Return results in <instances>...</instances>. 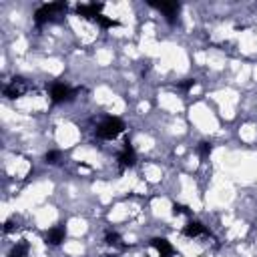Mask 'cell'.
<instances>
[{"mask_svg": "<svg viewBox=\"0 0 257 257\" xmlns=\"http://www.w3.org/2000/svg\"><path fill=\"white\" fill-rule=\"evenodd\" d=\"M125 131V123L120 120L119 117H107L103 120V123L97 127V137L99 139H107V141H111V139H115V137H119L120 133Z\"/></svg>", "mask_w": 257, "mask_h": 257, "instance_id": "obj_1", "label": "cell"}, {"mask_svg": "<svg viewBox=\"0 0 257 257\" xmlns=\"http://www.w3.org/2000/svg\"><path fill=\"white\" fill-rule=\"evenodd\" d=\"M67 10V4L65 2H51V4H44L40 6L36 12H34V22L36 24H44V22H49L52 20L58 12H63Z\"/></svg>", "mask_w": 257, "mask_h": 257, "instance_id": "obj_2", "label": "cell"}, {"mask_svg": "<svg viewBox=\"0 0 257 257\" xmlns=\"http://www.w3.org/2000/svg\"><path fill=\"white\" fill-rule=\"evenodd\" d=\"M77 93H79V90L70 88V86L65 85V83H54V85L51 86V99H52V103H67V101H72Z\"/></svg>", "mask_w": 257, "mask_h": 257, "instance_id": "obj_3", "label": "cell"}, {"mask_svg": "<svg viewBox=\"0 0 257 257\" xmlns=\"http://www.w3.org/2000/svg\"><path fill=\"white\" fill-rule=\"evenodd\" d=\"M135 163H137V155H135V149L131 147V143L127 141L123 151L119 153V167L120 169H131Z\"/></svg>", "mask_w": 257, "mask_h": 257, "instance_id": "obj_4", "label": "cell"}, {"mask_svg": "<svg viewBox=\"0 0 257 257\" xmlns=\"http://www.w3.org/2000/svg\"><path fill=\"white\" fill-rule=\"evenodd\" d=\"M24 93H26V81L24 79H12L6 85V88H4V95L8 99H17V97H20Z\"/></svg>", "mask_w": 257, "mask_h": 257, "instance_id": "obj_5", "label": "cell"}, {"mask_svg": "<svg viewBox=\"0 0 257 257\" xmlns=\"http://www.w3.org/2000/svg\"><path fill=\"white\" fill-rule=\"evenodd\" d=\"M153 6L159 8V10L165 14V17H167L169 22L175 20V14L179 12V4H177V2H153Z\"/></svg>", "mask_w": 257, "mask_h": 257, "instance_id": "obj_6", "label": "cell"}, {"mask_svg": "<svg viewBox=\"0 0 257 257\" xmlns=\"http://www.w3.org/2000/svg\"><path fill=\"white\" fill-rule=\"evenodd\" d=\"M183 233H185L187 237H199V235H205L207 229H205V225L199 223V221H189V223L185 225Z\"/></svg>", "mask_w": 257, "mask_h": 257, "instance_id": "obj_7", "label": "cell"}, {"mask_svg": "<svg viewBox=\"0 0 257 257\" xmlns=\"http://www.w3.org/2000/svg\"><path fill=\"white\" fill-rule=\"evenodd\" d=\"M151 245H153L157 251H159V255L161 257H171L173 255V247H171V243H169V241L167 239H153V241H151Z\"/></svg>", "mask_w": 257, "mask_h": 257, "instance_id": "obj_8", "label": "cell"}, {"mask_svg": "<svg viewBox=\"0 0 257 257\" xmlns=\"http://www.w3.org/2000/svg\"><path fill=\"white\" fill-rule=\"evenodd\" d=\"M101 8H103V4H85V6H79V14L90 18V20H97V17H101L99 14Z\"/></svg>", "mask_w": 257, "mask_h": 257, "instance_id": "obj_9", "label": "cell"}, {"mask_svg": "<svg viewBox=\"0 0 257 257\" xmlns=\"http://www.w3.org/2000/svg\"><path fill=\"white\" fill-rule=\"evenodd\" d=\"M65 237H67L65 227H54V229H51V231H49L47 241H49V243H52V245H60V243L65 241Z\"/></svg>", "mask_w": 257, "mask_h": 257, "instance_id": "obj_10", "label": "cell"}, {"mask_svg": "<svg viewBox=\"0 0 257 257\" xmlns=\"http://www.w3.org/2000/svg\"><path fill=\"white\" fill-rule=\"evenodd\" d=\"M28 255V243H17L12 247V251H10V257H26Z\"/></svg>", "mask_w": 257, "mask_h": 257, "instance_id": "obj_11", "label": "cell"}, {"mask_svg": "<svg viewBox=\"0 0 257 257\" xmlns=\"http://www.w3.org/2000/svg\"><path fill=\"white\" fill-rule=\"evenodd\" d=\"M95 22H99L103 28H113V26H119V20H113V18H107V17H97V20Z\"/></svg>", "mask_w": 257, "mask_h": 257, "instance_id": "obj_12", "label": "cell"}, {"mask_svg": "<svg viewBox=\"0 0 257 257\" xmlns=\"http://www.w3.org/2000/svg\"><path fill=\"white\" fill-rule=\"evenodd\" d=\"M199 155L201 157H209L211 155V151H213V145H211V143H207V141H203V143H199Z\"/></svg>", "mask_w": 257, "mask_h": 257, "instance_id": "obj_13", "label": "cell"}, {"mask_svg": "<svg viewBox=\"0 0 257 257\" xmlns=\"http://www.w3.org/2000/svg\"><path fill=\"white\" fill-rule=\"evenodd\" d=\"M107 243H109V245H120V237H119V233H115V231L111 233V231H109V233H107Z\"/></svg>", "mask_w": 257, "mask_h": 257, "instance_id": "obj_14", "label": "cell"}, {"mask_svg": "<svg viewBox=\"0 0 257 257\" xmlns=\"http://www.w3.org/2000/svg\"><path fill=\"white\" fill-rule=\"evenodd\" d=\"M58 159H60V153H58V151H49V153H47V161L49 163H58Z\"/></svg>", "mask_w": 257, "mask_h": 257, "instance_id": "obj_15", "label": "cell"}, {"mask_svg": "<svg viewBox=\"0 0 257 257\" xmlns=\"http://www.w3.org/2000/svg\"><path fill=\"white\" fill-rule=\"evenodd\" d=\"M195 85H197V81H195V79H189V81H185V83H179L177 86L183 88V90H187V88H191V86H195Z\"/></svg>", "mask_w": 257, "mask_h": 257, "instance_id": "obj_16", "label": "cell"}, {"mask_svg": "<svg viewBox=\"0 0 257 257\" xmlns=\"http://www.w3.org/2000/svg\"><path fill=\"white\" fill-rule=\"evenodd\" d=\"M173 213L177 215V213H187V207H183V205H173Z\"/></svg>", "mask_w": 257, "mask_h": 257, "instance_id": "obj_17", "label": "cell"}]
</instances>
